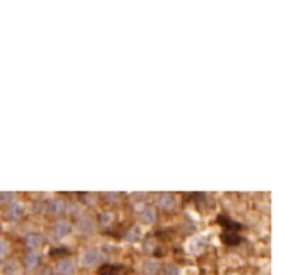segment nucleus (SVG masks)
I'll list each match as a JSON object with an SVG mask.
<instances>
[{
	"instance_id": "12",
	"label": "nucleus",
	"mask_w": 305,
	"mask_h": 275,
	"mask_svg": "<svg viewBox=\"0 0 305 275\" xmlns=\"http://www.w3.org/2000/svg\"><path fill=\"white\" fill-rule=\"evenodd\" d=\"M16 195L11 191H0V204H14Z\"/></svg>"
},
{
	"instance_id": "10",
	"label": "nucleus",
	"mask_w": 305,
	"mask_h": 275,
	"mask_svg": "<svg viewBox=\"0 0 305 275\" xmlns=\"http://www.w3.org/2000/svg\"><path fill=\"white\" fill-rule=\"evenodd\" d=\"M24 241H25V245L31 248V252H34V248L41 247V243H43V240L38 236V234H29V236H25Z\"/></svg>"
},
{
	"instance_id": "1",
	"label": "nucleus",
	"mask_w": 305,
	"mask_h": 275,
	"mask_svg": "<svg viewBox=\"0 0 305 275\" xmlns=\"http://www.w3.org/2000/svg\"><path fill=\"white\" fill-rule=\"evenodd\" d=\"M56 272L59 275H74L75 272V261L70 258H63L56 265Z\"/></svg>"
},
{
	"instance_id": "14",
	"label": "nucleus",
	"mask_w": 305,
	"mask_h": 275,
	"mask_svg": "<svg viewBox=\"0 0 305 275\" xmlns=\"http://www.w3.org/2000/svg\"><path fill=\"white\" fill-rule=\"evenodd\" d=\"M165 275H177V268H175V266H172V265L165 266Z\"/></svg>"
},
{
	"instance_id": "6",
	"label": "nucleus",
	"mask_w": 305,
	"mask_h": 275,
	"mask_svg": "<svg viewBox=\"0 0 305 275\" xmlns=\"http://www.w3.org/2000/svg\"><path fill=\"white\" fill-rule=\"evenodd\" d=\"M155 220H157L155 209L150 208V205H148V208H143V211H141V222L152 225V223H155Z\"/></svg>"
},
{
	"instance_id": "13",
	"label": "nucleus",
	"mask_w": 305,
	"mask_h": 275,
	"mask_svg": "<svg viewBox=\"0 0 305 275\" xmlns=\"http://www.w3.org/2000/svg\"><path fill=\"white\" fill-rule=\"evenodd\" d=\"M111 220H112V215L111 213H100V222L104 223V225H107V223H111Z\"/></svg>"
},
{
	"instance_id": "19",
	"label": "nucleus",
	"mask_w": 305,
	"mask_h": 275,
	"mask_svg": "<svg viewBox=\"0 0 305 275\" xmlns=\"http://www.w3.org/2000/svg\"><path fill=\"white\" fill-rule=\"evenodd\" d=\"M70 211L74 213V216H77V213H81V208H75V205H74V208H72Z\"/></svg>"
},
{
	"instance_id": "5",
	"label": "nucleus",
	"mask_w": 305,
	"mask_h": 275,
	"mask_svg": "<svg viewBox=\"0 0 305 275\" xmlns=\"http://www.w3.org/2000/svg\"><path fill=\"white\" fill-rule=\"evenodd\" d=\"M81 263L84 266H95L97 263H99V252L97 250H86L84 254H82V259H81Z\"/></svg>"
},
{
	"instance_id": "16",
	"label": "nucleus",
	"mask_w": 305,
	"mask_h": 275,
	"mask_svg": "<svg viewBox=\"0 0 305 275\" xmlns=\"http://www.w3.org/2000/svg\"><path fill=\"white\" fill-rule=\"evenodd\" d=\"M104 197L107 198L109 202H118V195H116V193H105Z\"/></svg>"
},
{
	"instance_id": "3",
	"label": "nucleus",
	"mask_w": 305,
	"mask_h": 275,
	"mask_svg": "<svg viewBox=\"0 0 305 275\" xmlns=\"http://www.w3.org/2000/svg\"><path fill=\"white\" fill-rule=\"evenodd\" d=\"M157 205L162 209H173L177 205V198L172 193H161L157 195Z\"/></svg>"
},
{
	"instance_id": "2",
	"label": "nucleus",
	"mask_w": 305,
	"mask_h": 275,
	"mask_svg": "<svg viewBox=\"0 0 305 275\" xmlns=\"http://www.w3.org/2000/svg\"><path fill=\"white\" fill-rule=\"evenodd\" d=\"M77 229L81 231L82 234H89V233H93V229H95V222H93V218H91V216H88V215L79 216Z\"/></svg>"
},
{
	"instance_id": "8",
	"label": "nucleus",
	"mask_w": 305,
	"mask_h": 275,
	"mask_svg": "<svg viewBox=\"0 0 305 275\" xmlns=\"http://www.w3.org/2000/svg\"><path fill=\"white\" fill-rule=\"evenodd\" d=\"M49 211L52 213V215H63L64 211V202L61 200V198H52V200L49 202Z\"/></svg>"
},
{
	"instance_id": "11",
	"label": "nucleus",
	"mask_w": 305,
	"mask_h": 275,
	"mask_svg": "<svg viewBox=\"0 0 305 275\" xmlns=\"http://www.w3.org/2000/svg\"><path fill=\"white\" fill-rule=\"evenodd\" d=\"M143 272L148 273V275H154L159 272V263L155 261V259H150L148 258L147 261L143 263Z\"/></svg>"
},
{
	"instance_id": "18",
	"label": "nucleus",
	"mask_w": 305,
	"mask_h": 275,
	"mask_svg": "<svg viewBox=\"0 0 305 275\" xmlns=\"http://www.w3.org/2000/svg\"><path fill=\"white\" fill-rule=\"evenodd\" d=\"M137 238H139V231H130V234L129 236H127V240H137Z\"/></svg>"
},
{
	"instance_id": "4",
	"label": "nucleus",
	"mask_w": 305,
	"mask_h": 275,
	"mask_svg": "<svg viewBox=\"0 0 305 275\" xmlns=\"http://www.w3.org/2000/svg\"><path fill=\"white\" fill-rule=\"evenodd\" d=\"M54 233H56L57 238H66L68 234L72 233L70 222H66V220H57V222L54 223Z\"/></svg>"
},
{
	"instance_id": "7",
	"label": "nucleus",
	"mask_w": 305,
	"mask_h": 275,
	"mask_svg": "<svg viewBox=\"0 0 305 275\" xmlns=\"http://www.w3.org/2000/svg\"><path fill=\"white\" fill-rule=\"evenodd\" d=\"M24 265H25V268L34 270L36 266L39 265V256L36 254V252H27V254L24 256Z\"/></svg>"
},
{
	"instance_id": "17",
	"label": "nucleus",
	"mask_w": 305,
	"mask_h": 275,
	"mask_svg": "<svg viewBox=\"0 0 305 275\" xmlns=\"http://www.w3.org/2000/svg\"><path fill=\"white\" fill-rule=\"evenodd\" d=\"M6 241L2 240V238H0V258H4V256H6Z\"/></svg>"
},
{
	"instance_id": "15",
	"label": "nucleus",
	"mask_w": 305,
	"mask_h": 275,
	"mask_svg": "<svg viewBox=\"0 0 305 275\" xmlns=\"http://www.w3.org/2000/svg\"><path fill=\"white\" fill-rule=\"evenodd\" d=\"M100 275H118L114 272V268H111V266H107V268H102Z\"/></svg>"
},
{
	"instance_id": "9",
	"label": "nucleus",
	"mask_w": 305,
	"mask_h": 275,
	"mask_svg": "<svg viewBox=\"0 0 305 275\" xmlns=\"http://www.w3.org/2000/svg\"><path fill=\"white\" fill-rule=\"evenodd\" d=\"M21 213H24V209H21V205L18 204H11V208L7 209V218L11 220V222H16V220L21 218Z\"/></svg>"
}]
</instances>
